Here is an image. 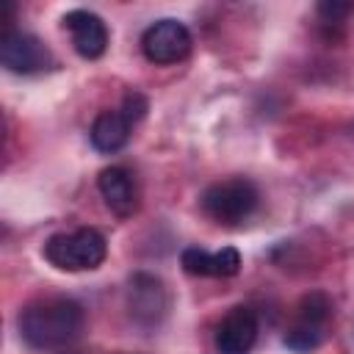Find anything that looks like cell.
<instances>
[{"instance_id":"obj_1","label":"cell","mask_w":354,"mask_h":354,"mask_svg":"<svg viewBox=\"0 0 354 354\" xmlns=\"http://www.w3.org/2000/svg\"><path fill=\"white\" fill-rule=\"evenodd\" d=\"M86 326V310L66 296H50L28 304L19 313V335L36 351L66 348L80 337Z\"/></svg>"},{"instance_id":"obj_2","label":"cell","mask_w":354,"mask_h":354,"mask_svg":"<svg viewBox=\"0 0 354 354\" xmlns=\"http://www.w3.org/2000/svg\"><path fill=\"white\" fill-rule=\"evenodd\" d=\"M44 260L58 271H94L108 257V241L94 227L55 232L44 241Z\"/></svg>"},{"instance_id":"obj_3","label":"cell","mask_w":354,"mask_h":354,"mask_svg":"<svg viewBox=\"0 0 354 354\" xmlns=\"http://www.w3.org/2000/svg\"><path fill=\"white\" fill-rule=\"evenodd\" d=\"M199 205H202L205 216H210L216 224L235 227L257 210L260 191L246 177H230V180H218V183L207 185L202 191Z\"/></svg>"},{"instance_id":"obj_4","label":"cell","mask_w":354,"mask_h":354,"mask_svg":"<svg viewBox=\"0 0 354 354\" xmlns=\"http://www.w3.org/2000/svg\"><path fill=\"white\" fill-rule=\"evenodd\" d=\"M127 313L133 318L136 326L141 329H158L169 313V293L160 277L147 274V271H136L127 279Z\"/></svg>"},{"instance_id":"obj_5","label":"cell","mask_w":354,"mask_h":354,"mask_svg":"<svg viewBox=\"0 0 354 354\" xmlns=\"http://www.w3.org/2000/svg\"><path fill=\"white\" fill-rule=\"evenodd\" d=\"M0 64L14 75H39L55 66V55L39 36L11 28L0 39Z\"/></svg>"},{"instance_id":"obj_6","label":"cell","mask_w":354,"mask_h":354,"mask_svg":"<svg viewBox=\"0 0 354 354\" xmlns=\"http://www.w3.org/2000/svg\"><path fill=\"white\" fill-rule=\"evenodd\" d=\"M191 44H194L191 30L180 19H171V17L152 22L141 33V53L149 64H158V66L183 61L191 53Z\"/></svg>"},{"instance_id":"obj_7","label":"cell","mask_w":354,"mask_h":354,"mask_svg":"<svg viewBox=\"0 0 354 354\" xmlns=\"http://www.w3.org/2000/svg\"><path fill=\"white\" fill-rule=\"evenodd\" d=\"M64 28L69 30L72 47L80 58L94 61L100 55H105L108 50V25L102 22L100 14L88 11V8H72L64 14Z\"/></svg>"},{"instance_id":"obj_8","label":"cell","mask_w":354,"mask_h":354,"mask_svg":"<svg viewBox=\"0 0 354 354\" xmlns=\"http://www.w3.org/2000/svg\"><path fill=\"white\" fill-rule=\"evenodd\" d=\"M257 315L252 307H232L216 326V351L218 354H249L257 343Z\"/></svg>"},{"instance_id":"obj_9","label":"cell","mask_w":354,"mask_h":354,"mask_svg":"<svg viewBox=\"0 0 354 354\" xmlns=\"http://www.w3.org/2000/svg\"><path fill=\"white\" fill-rule=\"evenodd\" d=\"M180 266L191 277H235L241 271V254L232 246L207 252L202 246H185L180 252Z\"/></svg>"},{"instance_id":"obj_10","label":"cell","mask_w":354,"mask_h":354,"mask_svg":"<svg viewBox=\"0 0 354 354\" xmlns=\"http://www.w3.org/2000/svg\"><path fill=\"white\" fill-rule=\"evenodd\" d=\"M97 188H100L105 205L111 207V213H116L119 218H130L138 210V185L124 166L102 169L97 177Z\"/></svg>"},{"instance_id":"obj_11","label":"cell","mask_w":354,"mask_h":354,"mask_svg":"<svg viewBox=\"0 0 354 354\" xmlns=\"http://www.w3.org/2000/svg\"><path fill=\"white\" fill-rule=\"evenodd\" d=\"M133 124H136V119H133L124 108L97 113V119L91 122V130H88L91 147H94L97 152H105V155L119 152V149L130 141Z\"/></svg>"},{"instance_id":"obj_12","label":"cell","mask_w":354,"mask_h":354,"mask_svg":"<svg viewBox=\"0 0 354 354\" xmlns=\"http://www.w3.org/2000/svg\"><path fill=\"white\" fill-rule=\"evenodd\" d=\"M329 315H332V299L321 290H313V293L301 296V301L296 304V324H310V326L324 329Z\"/></svg>"},{"instance_id":"obj_13","label":"cell","mask_w":354,"mask_h":354,"mask_svg":"<svg viewBox=\"0 0 354 354\" xmlns=\"http://www.w3.org/2000/svg\"><path fill=\"white\" fill-rule=\"evenodd\" d=\"M321 340H324V329H321V326L296 324V321H293V326H290V329L285 332V337H282V343H285L290 351H296V354L315 351V348L321 346Z\"/></svg>"},{"instance_id":"obj_14","label":"cell","mask_w":354,"mask_h":354,"mask_svg":"<svg viewBox=\"0 0 354 354\" xmlns=\"http://www.w3.org/2000/svg\"><path fill=\"white\" fill-rule=\"evenodd\" d=\"M351 3H337V0H326V3H318V17H321V22H326V25H340L348 14H351Z\"/></svg>"}]
</instances>
